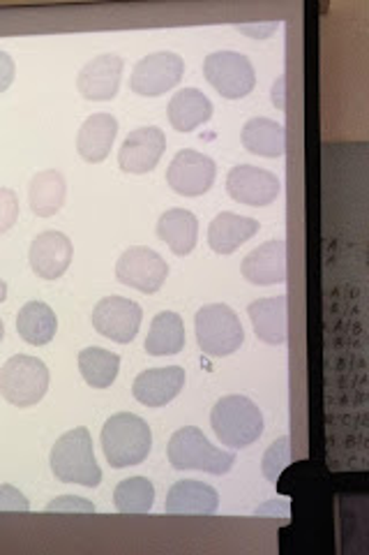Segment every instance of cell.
<instances>
[{"mask_svg":"<svg viewBox=\"0 0 369 555\" xmlns=\"http://www.w3.org/2000/svg\"><path fill=\"white\" fill-rule=\"evenodd\" d=\"M102 449L116 470L144 463L153 449L150 426L132 412H118L102 428Z\"/></svg>","mask_w":369,"mask_h":555,"instance_id":"cell-1","label":"cell"},{"mask_svg":"<svg viewBox=\"0 0 369 555\" xmlns=\"http://www.w3.org/2000/svg\"><path fill=\"white\" fill-rule=\"evenodd\" d=\"M51 473L58 481L81 483L85 489H95L102 481V470L95 461L93 440L88 428H75L61 436L51 449Z\"/></svg>","mask_w":369,"mask_h":555,"instance_id":"cell-2","label":"cell"},{"mask_svg":"<svg viewBox=\"0 0 369 555\" xmlns=\"http://www.w3.org/2000/svg\"><path fill=\"white\" fill-rule=\"evenodd\" d=\"M210 426L222 444L248 449L263 436V414L248 396H222L210 412Z\"/></svg>","mask_w":369,"mask_h":555,"instance_id":"cell-3","label":"cell"},{"mask_svg":"<svg viewBox=\"0 0 369 555\" xmlns=\"http://www.w3.org/2000/svg\"><path fill=\"white\" fill-rule=\"evenodd\" d=\"M169 463L175 470H199L208 475H226L232 470L236 456L210 444L203 430L185 426L175 430L169 440Z\"/></svg>","mask_w":369,"mask_h":555,"instance_id":"cell-4","label":"cell"},{"mask_svg":"<svg viewBox=\"0 0 369 555\" xmlns=\"http://www.w3.org/2000/svg\"><path fill=\"white\" fill-rule=\"evenodd\" d=\"M195 328H197V343L203 350V354L215 357V359L232 357L245 343L240 318L226 304L203 306L195 318Z\"/></svg>","mask_w":369,"mask_h":555,"instance_id":"cell-5","label":"cell"},{"mask_svg":"<svg viewBox=\"0 0 369 555\" xmlns=\"http://www.w3.org/2000/svg\"><path fill=\"white\" fill-rule=\"evenodd\" d=\"M49 389V369L42 359L16 354L0 371V393L16 408L40 403Z\"/></svg>","mask_w":369,"mask_h":555,"instance_id":"cell-6","label":"cell"},{"mask_svg":"<svg viewBox=\"0 0 369 555\" xmlns=\"http://www.w3.org/2000/svg\"><path fill=\"white\" fill-rule=\"evenodd\" d=\"M203 75L213 89L226 100L250 95L256 86L252 61L238 51H215L203 63Z\"/></svg>","mask_w":369,"mask_h":555,"instance_id":"cell-7","label":"cell"},{"mask_svg":"<svg viewBox=\"0 0 369 555\" xmlns=\"http://www.w3.org/2000/svg\"><path fill=\"white\" fill-rule=\"evenodd\" d=\"M185 73V63L173 51H157L139 61L132 69L130 86L142 98H160L173 86H179Z\"/></svg>","mask_w":369,"mask_h":555,"instance_id":"cell-8","label":"cell"},{"mask_svg":"<svg viewBox=\"0 0 369 555\" xmlns=\"http://www.w3.org/2000/svg\"><path fill=\"white\" fill-rule=\"evenodd\" d=\"M169 275V264L162 259L160 253L153 248L134 246L120 255L116 264L118 283L134 287L144 294H155L160 289Z\"/></svg>","mask_w":369,"mask_h":555,"instance_id":"cell-9","label":"cell"},{"mask_svg":"<svg viewBox=\"0 0 369 555\" xmlns=\"http://www.w3.org/2000/svg\"><path fill=\"white\" fill-rule=\"evenodd\" d=\"M218 177V167L213 158H208L197 151H181L169 165L167 183L173 193L183 197H201L210 188H213Z\"/></svg>","mask_w":369,"mask_h":555,"instance_id":"cell-10","label":"cell"},{"mask_svg":"<svg viewBox=\"0 0 369 555\" xmlns=\"http://www.w3.org/2000/svg\"><path fill=\"white\" fill-rule=\"evenodd\" d=\"M142 318V306L122 297H104L93 308V326L97 328V334L120 345H128L136 338Z\"/></svg>","mask_w":369,"mask_h":555,"instance_id":"cell-11","label":"cell"},{"mask_svg":"<svg viewBox=\"0 0 369 555\" xmlns=\"http://www.w3.org/2000/svg\"><path fill=\"white\" fill-rule=\"evenodd\" d=\"M226 190L232 199L248 206H268L279 197L282 183L273 171L252 167V165H238L226 177Z\"/></svg>","mask_w":369,"mask_h":555,"instance_id":"cell-12","label":"cell"},{"mask_svg":"<svg viewBox=\"0 0 369 555\" xmlns=\"http://www.w3.org/2000/svg\"><path fill=\"white\" fill-rule=\"evenodd\" d=\"M167 149V137L160 128H139L128 134L118 151V165L128 173H148L160 163Z\"/></svg>","mask_w":369,"mask_h":555,"instance_id":"cell-13","label":"cell"},{"mask_svg":"<svg viewBox=\"0 0 369 555\" xmlns=\"http://www.w3.org/2000/svg\"><path fill=\"white\" fill-rule=\"evenodd\" d=\"M73 241L63 232H42L30 243V269L44 281H58V278L73 264Z\"/></svg>","mask_w":369,"mask_h":555,"instance_id":"cell-14","label":"cell"},{"mask_svg":"<svg viewBox=\"0 0 369 555\" xmlns=\"http://www.w3.org/2000/svg\"><path fill=\"white\" fill-rule=\"evenodd\" d=\"M242 278L252 285L271 287L287 281V243L271 238L242 259Z\"/></svg>","mask_w":369,"mask_h":555,"instance_id":"cell-15","label":"cell"},{"mask_svg":"<svg viewBox=\"0 0 369 555\" xmlns=\"http://www.w3.org/2000/svg\"><path fill=\"white\" fill-rule=\"evenodd\" d=\"M122 75V59L116 54H102L85 63L77 79V89L85 100L109 102L118 95Z\"/></svg>","mask_w":369,"mask_h":555,"instance_id":"cell-16","label":"cell"},{"mask_svg":"<svg viewBox=\"0 0 369 555\" xmlns=\"http://www.w3.org/2000/svg\"><path fill=\"white\" fill-rule=\"evenodd\" d=\"M185 387V369L167 366V369H148L139 373L132 393L146 408H162L171 403Z\"/></svg>","mask_w":369,"mask_h":555,"instance_id":"cell-17","label":"cell"},{"mask_svg":"<svg viewBox=\"0 0 369 555\" xmlns=\"http://www.w3.org/2000/svg\"><path fill=\"white\" fill-rule=\"evenodd\" d=\"M220 507V493L203 481H175L164 502V512L171 516H210Z\"/></svg>","mask_w":369,"mask_h":555,"instance_id":"cell-18","label":"cell"},{"mask_svg":"<svg viewBox=\"0 0 369 555\" xmlns=\"http://www.w3.org/2000/svg\"><path fill=\"white\" fill-rule=\"evenodd\" d=\"M248 315L252 320L254 334L266 345H285L289 338V304L287 294L268 299H256L250 304Z\"/></svg>","mask_w":369,"mask_h":555,"instance_id":"cell-19","label":"cell"},{"mask_svg":"<svg viewBox=\"0 0 369 555\" xmlns=\"http://www.w3.org/2000/svg\"><path fill=\"white\" fill-rule=\"evenodd\" d=\"M261 224L254 218H245L232 211L218 214L208 228V243L218 255L236 253L245 241H250Z\"/></svg>","mask_w":369,"mask_h":555,"instance_id":"cell-20","label":"cell"},{"mask_svg":"<svg viewBox=\"0 0 369 555\" xmlns=\"http://www.w3.org/2000/svg\"><path fill=\"white\" fill-rule=\"evenodd\" d=\"M118 134V120L111 114H93L77 137V151L85 163H102L111 153Z\"/></svg>","mask_w":369,"mask_h":555,"instance_id":"cell-21","label":"cell"},{"mask_svg":"<svg viewBox=\"0 0 369 555\" xmlns=\"http://www.w3.org/2000/svg\"><path fill=\"white\" fill-rule=\"evenodd\" d=\"M157 236H160L173 255H189L199 238V220L187 208H169L157 222Z\"/></svg>","mask_w":369,"mask_h":555,"instance_id":"cell-22","label":"cell"},{"mask_svg":"<svg viewBox=\"0 0 369 555\" xmlns=\"http://www.w3.org/2000/svg\"><path fill=\"white\" fill-rule=\"evenodd\" d=\"M169 120L179 132H192L213 116V102L199 89H183L169 102Z\"/></svg>","mask_w":369,"mask_h":555,"instance_id":"cell-23","label":"cell"},{"mask_svg":"<svg viewBox=\"0 0 369 555\" xmlns=\"http://www.w3.org/2000/svg\"><path fill=\"white\" fill-rule=\"evenodd\" d=\"M242 146L261 158H279L287 151V132L273 118H250L242 128Z\"/></svg>","mask_w":369,"mask_h":555,"instance_id":"cell-24","label":"cell"},{"mask_svg":"<svg viewBox=\"0 0 369 555\" xmlns=\"http://www.w3.org/2000/svg\"><path fill=\"white\" fill-rule=\"evenodd\" d=\"M65 193H67L65 177L58 169L40 171L38 177L30 181V188H28L30 211L40 218L56 216L65 204Z\"/></svg>","mask_w":369,"mask_h":555,"instance_id":"cell-25","label":"cell"},{"mask_svg":"<svg viewBox=\"0 0 369 555\" xmlns=\"http://www.w3.org/2000/svg\"><path fill=\"white\" fill-rule=\"evenodd\" d=\"M16 332L28 345H47L58 332V318L44 301H30L19 310Z\"/></svg>","mask_w":369,"mask_h":555,"instance_id":"cell-26","label":"cell"},{"mask_svg":"<svg viewBox=\"0 0 369 555\" xmlns=\"http://www.w3.org/2000/svg\"><path fill=\"white\" fill-rule=\"evenodd\" d=\"M183 347H185V324L181 315H175L171 310L155 315L146 338V352L150 357H169V354H179Z\"/></svg>","mask_w":369,"mask_h":555,"instance_id":"cell-27","label":"cell"},{"mask_svg":"<svg viewBox=\"0 0 369 555\" xmlns=\"http://www.w3.org/2000/svg\"><path fill=\"white\" fill-rule=\"evenodd\" d=\"M79 371L85 385L93 389H107L118 377L120 357L104 350V347H85L83 352H79Z\"/></svg>","mask_w":369,"mask_h":555,"instance_id":"cell-28","label":"cell"},{"mask_svg":"<svg viewBox=\"0 0 369 555\" xmlns=\"http://www.w3.org/2000/svg\"><path fill=\"white\" fill-rule=\"evenodd\" d=\"M114 502L120 514H148L155 502V486L146 477L122 479L114 491Z\"/></svg>","mask_w":369,"mask_h":555,"instance_id":"cell-29","label":"cell"},{"mask_svg":"<svg viewBox=\"0 0 369 555\" xmlns=\"http://www.w3.org/2000/svg\"><path fill=\"white\" fill-rule=\"evenodd\" d=\"M289 463H291V438L282 436L268 447L266 454H263V463H261L263 477L268 481H277Z\"/></svg>","mask_w":369,"mask_h":555,"instance_id":"cell-30","label":"cell"},{"mask_svg":"<svg viewBox=\"0 0 369 555\" xmlns=\"http://www.w3.org/2000/svg\"><path fill=\"white\" fill-rule=\"evenodd\" d=\"M16 218H19V197L14 190L0 188V234L12 230Z\"/></svg>","mask_w":369,"mask_h":555,"instance_id":"cell-31","label":"cell"},{"mask_svg":"<svg viewBox=\"0 0 369 555\" xmlns=\"http://www.w3.org/2000/svg\"><path fill=\"white\" fill-rule=\"evenodd\" d=\"M49 514H95V505L91 500L77 495H63L47 505Z\"/></svg>","mask_w":369,"mask_h":555,"instance_id":"cell-32","label":"cell"},{"mask_svg":"<svg viewBox=\"0 0 369 555\" xmlns=\"http://www.w3.org/2000/svg\"><path fill=\"white\" fill-rule=\"evenodd\" d=\"M28 509H30V502L19 489H14L10 483L0 486V512H28Z\"/></svg>","mask_w":369,"mask_h":555,"instance_id":"cell-33","label":"cell"},{"mask_svg":"<svg viewBox=\"0 0 369 555\" xmlns=\"http://www.w3.org/2000/svg\"><path fill=\"white\" fill-rule=\"evenodd\" d=\"M14 75H16L14 61L5 54V51H0V93H5L10 89Z\"/></svg>","mask_w":369,"mask_h":555,"instance_id":"cell-34","label":"cell"},{"mask_svg":"<svg viewBox=\"0 0 369 555\" xmlns=\"http://www.w3.org/2000/svg\"><path fill=\"white\" fill-rule=\"evenodd\" d=\"M275 28H277L275 22H271V24H254V26H250V24H248V26H240L242 33H250L252 38H261V40L268 38V35H271Z\"/></svg>","mask_w":369,"mask_h":555,"instance_id":"cell-35","label":"cell"},{"mask_svg":"<svg viewBox=\"0 0 369 555\" xmlns=\"http://www.w3.org/2000/svg\"><path fill=\"white\" fill-rule=\"evenodd\" d=\"M273 102L275 107L285 109V79H277L273 86Z\"/></svg>","mask_w":369,"mask_h":555,"instance_id":"cell-36","label":"cell"},{"mask_svg":"<svg viewBox=\"0 0 369 555\" xmlns=\"http://www.w3.org/2000/svg\"><path fill=\"white\" fill-rule=\"evenodd\" d=\"M8 299V283L0 278V304H3Z\"/></svg>","mask_w":369,"mask_h":555,"instance_id":"cell-37","label":"cell"},{"mask_svg":"<svg viewBox=\"0 0 369 555\" xmlns=\"http://www.w3.org/2000/svg\"><path fill=\"white\" fill-rule=\"evenodd\" d=\"M3 338H5V324L0 320V343H3Z\"/></svg>","mask_w":369,"mask_h":555,"instance_id":"cell-38","label":"cell"}]
</instances>
